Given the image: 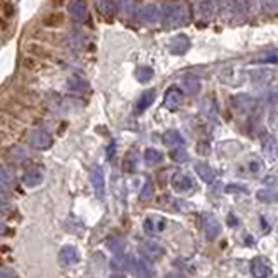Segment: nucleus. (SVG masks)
<instances>
[{
    "mask_svg": "<svg viewBox=\"0 0 278 278\" xmlns=\"http://www.w3.org/2000/svg\"><path fill=\"white\" fill-rule=\"evenodd\" d=\"M188 49H190V38L186 35H176V37L171 38V42H169V51L174 56H181Z\"/></svg>",
    "mask_w": 278,
    "mask_h": 278,
    "instance_id": "6",
    "label": "nucleus"
},
{
    "mask_svg": "<svg viewBox=\"0 0 278 278\" xmlns=\"http://www.w3.org/2000/svg\"><path fill=\"white\" fill-rule=\"evenodd\" d=\"M9 139V132L5 129H2V127H0V145H2V143H5Z\"/></svg>",
    "mask_w": 278,
    "mask_h": 278,
    "instance_id": "34",
    "label": "nucleus"
},
{
    "mask_svg": "<svg viewBox=\"0 0 278 278\" xmlns=\"http://www.w3.org/2000/svg\"><path fill=\"white\" fill-rule=\"evenodd\" d=\"M164 143L169 146V148H176V146L183 145L184 139H183V136L177 132V130L171 129V130H167V132L164 134Z\"/></svg>",
    "mask_w": 278,
    "mask_h": 278,
    "instance_id": "17",
    "label": "nucleus"
},
{
    "mask_svg": "<svg viewBox=\"0 0 278 278\" xmlns=\"http://www.w3.org/2000/svg\"><path fill=\"white\" fill-rule=\"evenodd\" d=\"M152 76H153V70L152 68H139V70H137V78H139L141 82L152 80Z\"/></svg>",
    "mask_w": 278,
    "mask_h": 278,
    "instance_id": "28",
    "label": "nucleus"
},
{
    "mask_svg": "<svg viewBox=\"0 0 278 278\" xmlns=\"http://www.w3.org/2000/svg\"><path fill=\"white\" fill-rule=\"evenodd\" d=\"M231 5L235 14L245 16L249 12V0H231Z\"/></svg>",
    "mask_w": 278,
    "mask_h": 278,
    "instance_id": "26",
    "label": "nucleus"
},
{
    "mask_svg": "<svg viewBox=\"0 0 278 278\" xmlns=\"http://www.w3.org/2000/svg\"><path fill=\"white\" fill-rule=\"evenodd\" d=\"M52 4H54V5H61V4H63V0H52Z\"/></svg>",
    "mask_w": 278,
    "mask_h": 278,
    "instance_id": "35",
    "label": "nucleus"
},
{
    "mask_svg": "<svg viewBox=\"0 0 278 278\" xmlns=\"http://www.w3.org/2000/svg\"><path fill=\"white\" fill-rule=\"evenodd\" d=\"M203 231H205L207 238L214 240V238H217V236L221 235V225H219V221H217L216 217H207L205 225H203Z\"/></svg>",
    "mask_w": 278,
    "mask_h": 278,
    "instance_id": "12",
    "label": "nucleus"
},
{
    "mask_svg": "<svg viewBox=\"0 0 278 278\" xmlns=\"http://www.w3.org/2000/svg\"><path fill=\"white\" fill-rule=\"evenodd\" d=\"M261 5L266 12H275L278 9V0H261Z\"/></svg>",
    "mask_w": 278,
    "mask_h": 278,
    "instance_id": "31",
    "label": "nucleus"
},
{
    "mask_svg": "<svg viewBox=\"0 0 278 278\" xmlns=\"http://www.w3.org/2000/svg\"><path fill=\"white\" fill-rule=\"evenodd\" d=\"M143 251H145V254L148 255L150 259H160L162 255L165 254L164 247L158 245L156 242H148V244H145L143 245Z\"/></svg>",
    "mask_w": 278,
    "mask_h": 278,
    "instance_id": "15",
    "label": "nucleus"
},
{
    "mask_svg": "<svg viewBox=\"0 0 278 278\" xmlns=\"http://www.w3.org/2000/svg\"><path fill=\"white\" fill-rule=\"evenodd\" d=\"M231 103H233V106H235L236 110L244 111V113H252V111L255 110V99L251 98V96H247V94L233 96Z\"/></svg>",
    "mask_w": 278,
    "mask_h": 278,
    "instance_id": "7",
    "label": "nucleus"
},
{
    "mask_svg": "<svg viewBox=\"0 0 278 278\" xmlns=\"http://www.w3.org/2000/svg\"><path fill=\"white\" fill-rule=\"evenodd\" d=\"M155 98H156V91H155V89H152V91H146L145 94L141 96V99H139V103H137V111L146 110V108H148L150 104L155 101Z\"/></svg>",
    "mask_w": 278,
    "mask_h": 278,
    "instance_id": "20",
    "label": "nucleus"
},
{
    "mask_svg": "<svg viewBox=\"0 0 278 278\" xmlns=\"http://www.w3.org/2000/svg\"><path fill=\"white\" fill-rule=\"evenodd\" d=\"M255 197H257L259 202H264V203L278 202V195H277V191H273V190H259Z\"/></svg>",
    "mask_w": 278,
    "mask_h": 278,
    "instance_id": "21",
    "label": "nucleus"
},
{
    "mask_svg": "<svg viewBox=\"0 0 278 278\" xmlns=\"http://www.w3.org/2000/svg\"><path fill=\"white\" fill-rule=\"evenodd\" d=\"M195 172H197L198 177L202 181H205V183H214V181H216V172L207 164H197L195 165Z\"/></svg>",
    "mask_w": 278,
    "mask_h": 278,
    "instance_id": "14",
    "label": "nucleus"
},
{
    "mask_svg": "<svg viewBox=\"0 0 278 278\" xmlns=\"http://www.w3.org/2000/svg\"><path fill=\"white\" fill-rule=\"evenodd\" d=\"M263 152L266 153L268 156H275L278 153V145H277V141H275V137H271V136H268L266 139L263 141Z\"/></svg>",
    "mask_w": 278,
    "mask_h": 278,
    "instance_id": "22",
    "label": "nucleus"
},
{
    "mask_svg": "<svg viewBox=\"0 0 278 278\" xmlns=\"http://www.w3.org/2000/svg\"><path fill=\"white\" fill-rule=\"evenodd\" d=\"M171 184L177 193H188V191L193 190V181H191V177L183 174V172H177V174L172 176Z\"/></svg>",
    "mask_w": 278,
    "mask_h": 278,
    "instance_id": "4",
    "label": "nucleus"
},
{
    "mask_svg": "<svg viewBox=\"0 0 278 278\" xmlns=\"http://www.w3.org/2000/svg\"><path fill=\"white\" fill-rule=\"evenodd\" d=\"M139 275H152V268L148 263H139Z\"/></svg>",
    "mask_w": 278,
    "mask_h": 278,
    "instance_id": "33",
    "label": "nucleus"
},
{
    "mask_svg": "<svg viewBox=\"0 0 278 278\" xmlns=\"http://www.w3.org/2000/svg\"><path fill=\"white\" fill-rule=\"evenodd\" d=\"M200 89H202V84H200V80H198L197 76L188 75L183 78V91L186 92V94L195 96L200 92Z\"/></svg>",
    "mask_w": 278,
    "mask_h": 278,
    "instance_id": "13",
    "label": "nucleus"
},
{
    "mask_svg": "<svg viewBox=\"0 0 278 278\" xmlns=\"http://www.w3.org/2000/svg\"><path fill=\"white\" fill-rule=\"evenodd\" d=\"M171 158L174 162H186L188 160V153L183 146H176V148H171Z\"/></svg>",
    "mask_w": 278,
    "mask_h": 278,
    "instance_id": "25",
    "label": "nucleus"
},
{
    "mask_svg": "<svg viewBox=\"0 0 278 278\" xmlns=\"http://www.w3.org/2000/svg\"><path fill=\"white\" fill-rule=\"evenodd\" d=\"M261 171H263V164H261L259 160H252L251 162V172H254V174H259Z\"/></svg>",
    "mask_w": 278,
    "mask_h": 278,
    "instance_id": "32",
    "label": "nucleus"
},
{
    "mask_svg": "<svg viewBox=\"0 0 278 278\" xmlns=\"http://www.w3.org/2000/svg\"><path fill=\"white\" fill-rule=\"evenodd\" d=\"M190 23V9L184 0H169L162 7V25L165 28H177Z\"/></svg>",
    "mask_w": 278,
    "mask_h": 278,
    "instance_id": "1",
    "label": "nucleus"
},
{
    "mask_svg": "<svg viewBox=\"0 0 278 278\" xmlns=\"http://www.w3.org/2000/svg\"><path fill=\"white\" fill-rule=\"evenodd\" d=\"M26 52L30 54V56L37 57V59H49V57L52 56L51 51L47 49L46 46H42V44H38V42L26 44Z\"/></svg>",
    "mask_w": 278,
    "mask_h": 278,
    "instance_id": "10",
    "label": "nucleus"
},
{
    "mask_svg": "<svg viewBox=\"0 0 278 278\" xmlns=\"http://www.w3.org/2000/svg\"><path fill=\"white\" fill-rule=\"evenodd\" d=\"M275 78V72L273 70H266V68H259V70H252L251 72V80L257 85H264L270 84Z\"/></svg>",
    "mask_w": 278,
    "mask_h": 278,
    "instance_id": "9",
    "label": "nucleus"
},
{
    "mask_svg": "<svg viewBox=\"0 0 278 278\" xmlns=\"http://www.w3.org/2000/svg\"><path fill=\"white\" fill-rule=\"evenodd\" d=\"M164 104L165 108H169L171 111L177 110V108L183 104V91H181L179 87L167 89V92H165L164 96Z\"/></svg>",
    "mask_w": 278,
    "mask_h": 278,
    "instance_id": "2",
    "label": "nucleus"
},
{
    "mask_svg": "<svg viewBox=\"0 0 278 278\" xmlns=\"http://www.w3.org/2000/svg\"><path fill=\"white\" fill-rule=\"evenodd\" d=\"M251 273L257 278L268 277V275H271V263L266 259V257H263V255L254 257L251 263Z\"/></svg>",
    "mask_w": 278,
    "mask_h": 278,
    "instance_id": "3",
    "label": "nucleus"
},
{
    "mask_svg": "<svg viewBox=\"0 0 278 278\" xmlns=\"http://www.w3.org/2000/svg\"><path fill=\"white\" fill-rule=\"evenodd\" d=\"M21 65H23L25 70H30V72H33V70L37 68V57H33V56H30V54H28V56L23 59V63H21Z\"/></svg>",
    "mask_w": 278,
    "mask_h": 278,
    "instance_id": "29",
    "label": "nucleus"
},
{
    "mask_svg": "<svg viewBox=\"0 0 278 278\" xmlns=\"http://www.w3.org/2000/svg\"><path fill=\"white\" fill-rule=\"evenodd\" d=\"M153 195H155V184H153L152 179H148L145 188L141 190V200H152Z\"/></svg>",
    "mask_w": 278,
    "mask_h": 278,
    "instance_id": "27",
    "label": "nucleus"
},
{
    "mask_svg": "<svg viewBox=\"0 0 278 278\" xmlns=\"http://www.w3.org/2000/svg\"><path fill=\"white\" fill-rule=\"evenodd\" d=\"M165 226V221H164V217L160 216H153V217H148L145 223V229L148 233H152V235H155V233H158L162 228Z\"/></svg>",
    "mask_w": 278,
    "mask_h": 278,
    "instance_id": "16",
    "label": "nucleus"
},
{
    "mask_svg": "<svg viewBox=\"0 0 278 278\" xmlns=\"http://www.w3.org/2000/svg\"><path fill=\"white\" fill-rule=\"evenodd\" d=\"M219 78L228 85H238L244 82L245 76L235 68H223L221 72H219Z\"/></svg>",
    "mask_w": 278,
    "mask_h": 278,
    "instance_id": "8",
    "label": "nucleus"
},
{
    "mask_svg": "<svg viewBox=\"0 0 278 278\" xmlns=\"http://www.w3.org/2000/svg\"><path fill=\"white\" fill-rule=\"evenodd\" d=\"M257 63H268V65H278V51H271V52L259 54V57H255Z\"/></svg>",
    "mask_w": 278,
    "mask_h": 278,
    "instance_id": "24",
    "label": "nucleus"
},
{
    "mask_svg": "<svg viewBox=\"0 0 278 278\" xmlns=\"http://www.w3.org/2000/svg\"><path fill=\"white\" fill-rule=\"evenodd\" d=\"M143 19L148 25L162 23V9L156 7V5H146L145 11H143Z\"/></svg>",
    "mask_w": 278,
    "mask_h": 278,
    "instance_id": "11",
    "label": "nucleus"
},
{
    "mask_svg": "<svg viewBox=\"0 0 278 278\" xmlns=\"http://www.w3.org/2000/svg\"><path fill=\"white\" fill-rule=\"evenodd\" d=\"M162 160H164V155H162V152H158V150L148 148L145 152V162L148 165H158L162 164Z\"/></svg>",
    "mask_w": 278,
    "mask_h": 278,
    "instance_id": "19",
    "label": "nucleus"
},
{
    "mask_svg": "<svg viewBox=\"0 0 278 278\" xmlns=\"http://www.w3.org/2000/svg\"><path fill=\"white\" fill-rule=\"evenodd\" d=\"M217 11H219V5H217L216 0H200L198 2V16L205 19V21L216 18Z\"/></svg>",
    "mask_w": 278,
    "mask_h": 278,
    "instance_id": "5",
    "label": "nucleus"
},
{
    "mask_svg": "<svg viewBox=\"0 0 278 278\" xmlns=\"http://www.w3.org/2000/svg\"><path fill=\"white\" fill-rule=\"evenodd\" d=\"M202 111L207 115V117H216L217 115V106L210 96H207V98L202 101Z\"/></svg>",
    "mask_w": 278,
    "mask_h": 278,
    "instance_id": "23",
    "label": "nucleus"
},
{
    "mask_svg": "<svg viewBox=\"0 0 278 278\" xmlns=\"http://www.w3.org/2000/svg\"><path fill=\"white\" fill-rule=\"evenodd\" d=\"M63 21H65V14H63V12H51V14H47L46 18L42 19L44 26H47V28L61 26Z\"/></svg>",
    "mask_w": 278,
    "mask_h": 278,
    "instance_id": "18",
    "label": "nucleus"
},
{
    "mask_svg": "<svg viewBox=\"0 0 278 278\" xmlns=\"http://www.w3.org/2000/svg\"><path fill=\"white\" fill-rule=\"evenodd\" d=\"M0 126H5V127H9V129L18 130V124L12 122V120H9L7 113H4V111H0Z\"/></svg>",
    "mask_w": 278,
    "mask_h": 278,
    "instance_id": "30",
    "label": "nucleus"
}]
</instances>
